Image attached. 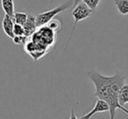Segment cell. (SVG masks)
Returning a JSON list of instances; mask_svg holds the SVG:
<instances>
[{
  "label": "cell",
  "instance_id": "cell-1",
  "mask_svg": "<svg viewBox=\"0 0 128 119\" xmlns=\"http://www.w3.org/2000/svg\"><path fill=\"white\" fill-rule=\"evenodd\" d=\"M87 76L94 84V96L98 99L104 100L109 105L110 119L115 118L116 110L118 109L128 115V109L122 106L118 101L120 90L125 84V75L120 72H116L113 75L106 76L95 70H90L87 72Z\"/></svg>",
  "mask_w": 128,
  "mask_h": 119
},
{
  "label": "cell",
  "instance_id": "cell-2",
  "mask_svg": "<svg viewBox=\"0 0 128 119\" xmlns=\"http://www.w3.org/2000/svg\"><path fill=\"white\" fill-rule=\"evenodd\" d=\"M73 3H74V0L73 1L72 0H68L67 2L59 5V6L55 7V8L52 9V10L47 11V12L38 14L36 16V21H37L38 27H42V26H47L48 23L51 20H52L55 18V16H57L60 12L69 9L70 7L73 6Z\"/></svg>",
  "mask_w": 128,
  "mask_h": 119
},
{
  "label": "cell",
  "instance_id": "cell-3",
  "mask_svg": "<svg viewBox=\"0 0 128 119\" xmlns=\"http://www.w3.org/2000/svg\"><path fill=\"white\" fill-rule=\"evenodd\" d=\"M93 12H93L92 10H91V9L84 3V2H81V3H79L77 6H75L74 8H72V15L73 19H74V24H73V26H72V28L71 33H70L69 39H68L67 43H66V47H64V51H66V48H67L68 45H69V42L71 41L72 37V34H73V32H74L75 29H76L78 23L84 20V19H87V18H89Z\"/></svg>",
  "mask_w": 128,
  "mask_h": 119
},
{
  "label": "cell",
  "instance_id": "cell-4",
  "mask_svg": "<svg viewBox=\"0 0 128 119\" xmlns=\"http://www.w3.org/2000/svg\"><path fill=\"white\" fill-rule=\"evenodd\" d=\"M110 108L109 105L106 102H104V100L97 98L96 103H95L93 109H92L90 112L86 113V114L83 115L79 119H91L92 116L93 115H95L96 113H102V112H106V111H109Z\"/></svg>",
  "mask_w": 128,
  "mask_h": 119
},
{
  "label": "cell",
  "instance_id": "cell-5",
  "mask_svg": "<svg viewBox=\"0 0 128 119\" xmlns=\"http://www.w3.org/2000/svg\"><path fill=\"white\" fill-rule=\"evenodd\" d=\"M14 26H15V23H14L13 18L5 14L3 19V21H2V27H3L4 33L10 39H13L15 37V35H14Z\"/></svg>",
  "mask_w": 128,
  "mask_h": 119
},
{
  "label": "cell",
  "instance_id": "cell-6",
  "mask_svg": "<svg viewBox=\"0 0 128 119\" xmlns=\"http://www.w3.org/2000/svg\"><path fill=\"white\" fill-rule=\"evenodd\" d=\"M23 26H24V33H26V37H30V36L33 35L36 32V30H37V28H38L35 16L32 15V14H28L27 20Z\"/></svg>",
  "mask_w": 128,
  "mask_h": 119
},
{
  "label": "cell",
  "instance_id": "cell-7",
  "mask_svg": "<svg viewBox=\"0 0 128 119\" xmlns=\"http://www.w3.org/2000/svg\"><path fill=\"white\" fill-rule=\"evenodd\" d=\"M1 5L4 13L13 18L14 13H15L13 0H1Z\"/></svg>",
  "mask_w": 128,
  "mask_h": 119
},
{
  "label": "cell",
  "instance_id": "cell-8",
  "mask_svg": "<svg viewBox=\"0 0 128 119\" xmlns=\"http://www.w3.org/2000/svg\"><path fill=\"white\" fill-rule=\"evenodd\" d=\"M118 12L121 15H128V0H113Z\"/></svg>",
  "mask_w": 128,
  "mask_h": 119
},
{
  "label": "cell",
  "instance_id": "cell-9",
  "mask_svg": "<svg viewBox=\"0 0 128 119\" xmlns=\"http://www.w3.org/2000/svg\"><path fill=\"white\" fill-rule=\"evenodd\" d=\"M118 101L122 106L125 107L128 103V84H124L118 93Z\"/></svg>",
  "mask_w": 128,
  "mask_h": 119
},
{
  "label": "cell",
  "instance_id": "cell-10",
  "mask_svg": "<svg viewBox=\"0 0 128 119\" xmlns=\"http://www.w3.org/2000/svg\"><path fill=\"white\" fill-rule=\"evenodd\" d=\"M27 18H28V14L24 13V12H15L13 16V20L15 24L24 26L27 20Z\"/></svg>",
  "mask_w": 128,
  "mask_h": 119
},
{
  "label": "cell",
  "instance_id": "cell-11",
  "mask_svg": "<svg viewBox=\"0 0 128 119\" xmlns=\"http://www.w3.org/2000/svg\"><path fill=\"white\" fill-rule=\"evenodd\" d=\"M47 26L50 29L54 31V32H58V31H59V29L61 28V23H60V21L58 20V19H53L52 20H51L48 23Z\"/></svg>",
  "mask_w": 128,
  "mask_h": 119
},
{
  "label": "cell",
  "instance_id": "cell-12",
  "mask_svg": "<svg viewBox=\"0 0 128 119\" xmlns=\"http://www.w3.org/2000/svg\"><path fill=\"white\" fill-rule=\"evenodd\" d=\"M83 2H84L91 10H92L93 12H94L97 7H98V5H100V0H83Z\"/></svg>",
  "mask_w": 128,
  "mask_h": 119
},
{
  "label": "cell",
  "instance_id": "cell-13",
  "mask_svg": "<svg viewBox=\"0 0 128 119\" xmlns=\"http://www.w3.org/2000/svg\"><path fill=\"white\" fill-rule=\"evenodd\" d=\"M14 35L15 36H26L24 26L18 24H15L14 26Z\"/></svg>",
  "mask_w": 128,
  "mask_h": 119
},
{
  "label": "cell",
  "instance_id": "cell-14",
  "mask_svg": "<svg viewBox=\"0 0 128 119\" xmlns=\"http://www.w3.org/2000/svg\"><path fill=\"white\" fill-rule=\"evenodd\" d=\"M27 38L28 37H26V36H15L12 39V40L16 45H24L26 44Z\"/></svg>",
  "mask_w": 128,
  "mask_h": 119
},
{
  "label": "cell",
  "instance_id": "cell-15",
  "mask_svg": "<svg viewBox=\"0 0 128 119\" xmlns=\"http://www.w3.org/2000/svg\"><path fill=\"white\" fill-rule=\"evenodd\" d=\"M69 119H78L76 116H75L74 109H72V110H71V116H70V118Z\"/></svg>",
  "mask_w": 128,
  "mask_h": 119
},
{
  "label": "cell",
  "instance_id": "cell-16",
  "mask_svg": "<svg viewBox=\"0 0 128 119\" xmlns=\"http://www.w3.org/2000/svg\"><path fill=\"white\" fill-rule=\"evenodd\" d=\"M83 0H74V3H73V6H72V8H74L75 6H77L78 5L79 3H81Z\"/></svg>",
  "mask_w": 128,
  "mask_h": 119
}]
</instances>
